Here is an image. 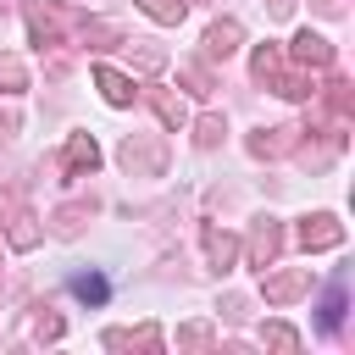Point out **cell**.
<instances>
[{"label": "cell", "instance_id": "6da1fadb", "mask_svg": "<svg viewBox=\"0 0 355 355\" xmlns=\"http://www.w3.org/2000/svg\"><path fill=\"white\" fill-rule=\"evenodd\" d=\"M72 294H78V300H89V305H100V300H105V277L78 272V277H72Z\"/></svg>", "mask_w": 355, "mask_h": 355}]
</instances>
